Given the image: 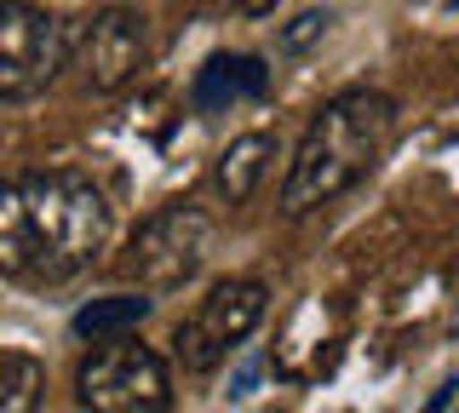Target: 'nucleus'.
<instances>
[{"instance_id":"nucleus-1","label":"nucleus","mask_w":459,"mask_h":413,"mask_svg":"<svg viewBox=\"0 0 459 413\" xmlns=\"http://www.w3.org/2000/svg\"><path fill=\"white\" fill-rule=\"evenodd\" d=\"M396 126V104L373 87H344L333 92L316 121L305 126L293 161L281 178V212L287 219H305L316 207H333L339 195H351L373 167H379L385 144H391Z\"/></svg>"},{"instance_id":"nucleus-2","label":"nucleus","mask_w":459,"mask_h":413,"mask_svg":"<svg viewBox=\"0 0 459 413\" xmlns=\"http://www.w3.org/2000/svg\"><path fill=\"white\" fill-rule=\"evenodd\" d=\"M23 236H29V276L64 281L86 270L109 247V202L81 173H23Z\"/></svg>"},{"instance_id":"nucleus-3","label":"nucleus","mask_w":459,"mask_h":413,"mask_svg":"<svg viewBox=\"0 0 459 413\" xmlns=\"http://www.w3.org/2000/svg\"><path fill=\"white\" fill-rule=\"evenodd\" d=\"M75 402L92 413H167L172 408V367L138 333L98 339V350L75 367Z\"/></svg>"},{"instance_id":"nucleus-4","label":"nucleus","mask_w":459,"mask_h":413,"mask_svg":"<svg viewBox=\"0 0 459 413\" xmlns=\"http://www.w3.org/2000/svg\"><path fill=\"white\" fill-rule=\"evenodd\" d=\"M207 253H212V219L195 202H172L138 224V236L121 253V270L138 281V293L155 298V293L190 288L201 264H207Z\"/></svg>"},{"instance_id":"nucleus-5","label":"nucleus","mask_w":459,"mask_h":413,"mask_svg":"<svg viewBox=\"0 0 459 413\" xmlns=\"http://www.w3.org/2000/svg\"><path fill=\"white\" fill-rule=\"evenodd\" d=\"M64 64L81 75L86 92L115 98L150 64V18L138 6H98L75 30H64Z\"/></svg>"},{"instance_id":"nucleus-6","label":"nucleus","mask_w":459,"mask_h":413,"mask_svg":"<svg viewBox=\"0 0 459 413\" xmlns=\"http://www.w3.org/2000/svg\"><path fill=\"white\" fill-rule=\"evenodd\" d=\"M270 316V288L253 276H236V281H219L190 316L178 322L172 333V350H178L184 374H212V367L230 362V350L247 345V333Z\"/></svg>"},{"instance_id":"nucleus-7","label":"nucleus","mask_w":459,"mask_h":413,"mask_svg":"<svg viewBox=\"0 0 459 413\" xmlns=\"http://www.w3.org/2000/svg\"><path fill=\"white\" fill-rule=\"evenodd\" d=\"M64 69V23L29 0H0V104L47 92Z\"/></svg>"},{"instance_id":"nucleus-8","label":"nucleus","mask_w":459,"mask_h":413,"mask_svg":"<svg viewBox=\"0 0 459 413\" xmlns=\"http://www.w3.org/2000/svg\"><path fill=\"white\" fill-rule=\"evenodd\" d=\"M264 87H270L264 58H247V52H212V58L195 69V81H190V104L201 109V116H224V109L247 104V98H264Z\"/></svg>"},{"instance_id":"nucleus-9","label":"nucleus","mask_w":459,"mask_h":413,"mask_svg":"<svg viewBox=\"0 0 459 413\" xmlns=\"http://www.w3.org/2000/svg\"><path fill=\"white\" fill-rule=\"evenodd\" d=\"M270 161H276V138H270V133L230 138V150H219V161H212V190H219L230 207L253 202L258 184H264V173H270Z\"/></svg>"},{"instance_id":"nucleus-10","label":"nucleus","mask_w":459,"mask_h":413,"mask_svg":"<svg viewBox=\"0 0 459 413\" xmlns=\"http://www.w3.org/2000/svg\"><path fill=\"white\" fill-rule=\"evenodd\" d=\"M155 298L150 293H109V298H92V305H81L75 316H69V333L75 339H115V333H138L143 316H150Z\"/></svg>"},{"instance_id":"nucleus-11","label":"nucleus","mask_w":459,"mask_h":413,"mask_svg":"<svg viewBox=\"0 0 459 413\" xmlns=\"http://www.w3.org/2000/svg\"><path fill=\"white\" fill-rule=\"evenodd\" d=\"M40 391H47V367L23 350H0V413L40 408Z\"/></svg>"},{"instance_id":"nucleus-12","label":"nucleus","mask_w":459,"mask_h":413,"mask_svg":"<svg viewBox=\"0 0 459 413\" xmlns=\"http://www.w3.org/2000/svg\"><path fill=\"white\" fill-rule=\"evenodd\" d=\"M0 276H29V236H23L18 178H0Z\"/></svg>"},{"instance_id":"nucleus-13","label":"nucleus","mask_w":459,"mask_h":413,"mask_svg":"<svg viewBox=\"0 0 459 413\" xmlns=\"http://www.w3.org/2000/svg\"><path fill=\"white\" fill-rule=\"evenodd\" d=\"M322 35H327V12H299V18L281 30V47L287 52H305L310 40H322Z\"/></svg>"},{"instance_id":"nucleus-14","label":"nucleus","mask_w":459,"mask_h":413,"mask_svg":"<svg viewBox=\"0 0 459 413\" xmlns=\"http://www.w3.org/2000/svg\"><path fill=\"white\" fill-rule=\"evenodd\" d=\"M454 396H459V379H442L437 391H430V402H425V408H430V413H442V408L454 402Z\"/></svg>"},{"instance_id":"nucleus-15","label":"nucleus","mask_w":459,"mask_h":413,"mask_svg":"<svg viewBox=\"0 0 459 413\" xmlns=\"http://www.w3.org/2000/svg\"><path fill=\"white\" fill-rule=\"evenodd\" d=\"M236 6H241V12H270L276 0H236Z\"/></svg>"}]
</instances>
